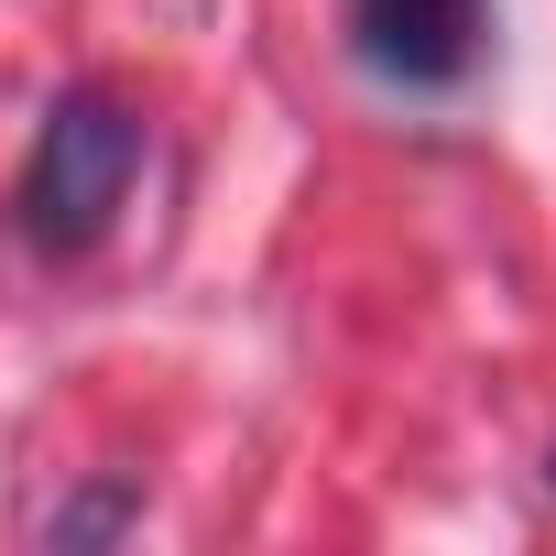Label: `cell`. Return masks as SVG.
<instances>
[{"label":"cell","instance_id":"cell-1","mask_svg":"<svg viewBox=\"0 0 556 556\" xmlns=\"http://www.w3.org/2000/svg\"><path fill=\"white\" fill-rule=\"evenodd\" d=\"M131 175H142V121L110 88H66L34 131V164H23V229L45 251H88L121 218Z\"/></svg>","mask_w":556,"mask_h":556},{"label":"cell","instance_id":"cell-2","mask_svg":"<svg viewBox=\"0 0 556 556\" xmlns=\"http://www.w3.org/2000/svg\"><path fill=\"white\" fill-rule=\"evenodd\" d=\"M350 55L382 88H458L491 55V0H350Z\"/></svg>","mask_w":556,"mask_h":556}]
</instances>
